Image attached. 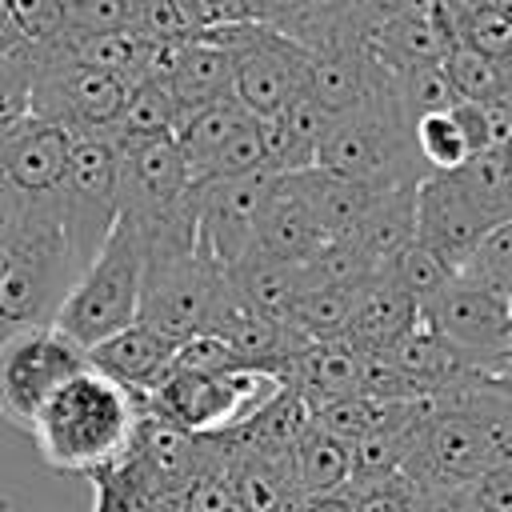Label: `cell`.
Returning <instances> with one entry per match:
<instances>
[{
	"label": "cell",
	"instance_id": "obj_1",
	"mask_svg": "<svg viewBox=\"0 0 512 512\" xmlns=\"http://www.w3.org/2000/svg\"><path fill=\"white\" fill-rule=\"evenodd\" d=\"M140 416L144 396L128 392L88 364L40 408L28 432L48 468L92 480L132 452Z\"/></svg>",
	"mask_w": 512,
	"mask_h": 512
},
{
	"label": "cell",
	"instance_id": "obj_2",
	"mask_svg": "<svg viewBox=\"0 0 512 512\" xmlns=\"http://www.w3.org/2000/svg\"><path fill=\"white\" fill-rule=\"evenodd\" d=\"M84 268L64 236L60 196L36 200L28 228L0 248V336L56 324Z\"/></svg>",
	"mask_w": 512,
	"mask_h": 512
},
{
	"label": "cell",
	"instance_id": "obj_3",
	"mask_svg": "<svg viewBox=\"0 0 512 512\" xmlns=\"http://www.w3.org/2000/svg\"><path fill=\"white\" fill-rule=\"evenodd\" d=\"M144 260L148 244L144 232L132 220H116L100 252L88 260L80 272L76 288L68 292L56 328L76 340L84 352L96 348L100 340L132 328L140 320V292H144Z\"/></svg>",
	"mask_w": 512,
	"mask_h": 512
},
{
	"label": "cell",
	"instance_id": "obj_4",
	"mask_svg": "<svg viewBox=\"0 0 512 512\" xmlns=\"http://www.w3.org/2000/svg\"><path fill=\"white\" fill-rule=\"evenodd\" d=\"M144 244H148V260H144L140 324L156 328L176 344L208 332L224 284V268L212 264L192 236H160Z\"/></svg>",
	"mask_w": 512,
	"mask_h": 512
},
{
	"label": "cell",
	"instance_id": "obj_5",
	"mask_svg": "<svg viewBox=\"0 0 512 512\" xmlns=\"http://www.w3.org/2000/svg\"><path fill=\"white\" fill-rule=\"evenodd\" d=\"M88 368V352L68 340L56 324L0 336V412L32 428L40 408Z\"/></svg>",
	"mask_w": 512,
	"mask_h": 512
},
{
	"label": "cell",
	"instance_id": "obj_6",
	"mask_svg": "<svg viewBox=\"0 0 512 512\" xmlns=\"http://www.w3.org/2000/svg\"><path fill=\"white\" fill-rule=\"evenodd\" d=\"M128 80L96 72L60 48H40V68H36V88H32V116L48 120L72 136H112L124 100H128Z\"/></svg>",
	"mask_w": 512,
	"mask_h": 512
},
{
	"label": "cell",
	"instance_id": "obj_7",
	"mask_svg": "<svg viewBox=\"0 0 512 512\" xmlns=\"http://www.w3.org/2000/svg\"><path fill=\"white\" fill-rule=\"evenodd\" d=\"M120 148L112 136H76L60 188L64 236L88 264L120 220Z\"/></svg>",
	"mask_w": 512,
	"mask_h": 512
},
{
	"label": "cell",
	"instance_id": "obj_8",
	"mask_svg": "<svg viewBox=\"0 0 512 512\" xmlns=\"http://www.w3.org/2000/svg\"><path fill=\"white\" fill-rule=\"evenodd\" d=\"M420 320L440 340H448L468 360H476L480 376L512 348V308H508V296L492 292L484 284H472L464 276H456L440 296H432L420 308Z\"/></svg>",
	"mask_w": 512,
	"mask_h": 512
},
{
	"label": "cell",
	"instance_id": "obj_9",
	"mask_svg": "<svg viewBox=\"0 0 512 512\" xmlns=\"http://www.w3.org/2000/svg\"><path fill=\"white\" fill-rule=\"evenodd\" d=\"M276 180H280L276 172H256V176L196 184V244L224 272L236 268L256 248V228Z\"/></svg>",
	"mask_w": 512,
	"mask_h": 512
},
{
	"label": "cell",
	"instance_id": "obj_10",
	"mask_svg": "<svg viewBox=\"0 0 512 512\" xmlns=\"http://www.w3.org/2000/svg\"><path fill=\"white\" fill-rule=\"evenodd\" d=\"M496 224L480 212V204L464 192V184L448 172V176H424L416 184V240L436 252L452 272H460L480 240L492 232Z\"/></svg>",
	"mask_w": 512,
	"mask_h": 512
},
{
	"label": "cell",
	"instance_id": "obj_11",
	"mask_svg": "<svg viewBox=\"0 0 512 512\" xmlns=\"http://www.w3.org/2000/svg\"><path fill=\"white\" fill-rule=\"evenodd\" d=\"M72 132L48 124V120H36L28 116L20 124V136L16 144L8 148L4 164H0V176L24 192L28 200H44V196H60L64 188V176H68V156H72Z\"/></svg>",
	"mask_w": 512,
	"mask_h": 512
},
{
	"label": "cell",
	"instance_id": "obj_12",
	"mask_svg": "<svg viewBox=\"0 0 512 512\" xmlns=\"http://www.w3.org/2000/svg\"><path fill=\"white\" fill-rule=\"evenodd\" d=\"M220 444H224V472L236 512H296L304 496L292 472V452L280 456V452L236 448L228 436H220Z\"/></svg>",
	"mask_w": 512,
	"mask_h": 512
},
{
	"label": "cell",
	"instance_id": "obj_13",
	"mask_svg": "<svg viewBox=\"0 0 512 512\" xmlns=\"http://www.w3.org/2000/svg\"><path fill=\"white\" fill-rule=\"evenodd\" d=\"M176 348H180L176 340H168L156 328L136 320L132 328H124V332L100 340L96 348H88V364L96 372H104L108 380L124 384L128 392L148 396L168 376V368L176 360Z\"/></svg>",
	"mask_w": 512,
	"mask_h": 512
},
{
	"label": "cell",
	"instance_id": "obj_14",
	"mask_svg": "<svg viewBox=\"0 0 512 512\" xmlns=\"http://www.w3.org/2000/svg\"><path fill=\"white\" fill-rule=\"evenodd\" d=\"M364 364L368 352H360L352 340H320L308 344L292 364H288V384L304 396V404L312 408V416L336 400L360 396L364 388Z\"/></svg>",
	"mask_w": 512,
	"mask_h": 512
},
{
	"label": "cell",
	"instance_id": "obj_15",
	"mask_svg": "<svg viewBox=\"0 0 512 512\" xmlns=\"http://www.w3.org/2000/svg\"><path fill=\"white\" fill-rule=\"evenodd\" d=\"M324 244L328 240H324V232H320L300 184L292 176H280L272 196H268V204H264L260 228H256V252H268V256L288 260V264H304Z\"/></svg>",
	"mask_w": 512,
	"mask_h": 512
},
{
	"label": "cell",
	"instance_id": "obj_16",
	"mask_svg": "<svg viewBox=\"0 0 512 512\" xmlns=\"http://www.w3.org/2000/svg\"><path fill=\"white\" fill-rule=\"evenodd\" d=\"M416 324H420V304L380 268L372 280H364L344 340H352L360 352H384Z\"/></svg>",
	"mask_w": 512,
	"mask_h": 512
},
{
	"label": "cell",
	"instance_id": "obj_17",
	"mask_svg": "<svg viewBox=\"0 0 512 512\" xmlns=\"http://www.w3.org/2000/svg\"><path fill=\"white\" fill-rule=\"evenodd\" d=\"M292 180L300 184V192H304V200H308V208H312L328 244L360 236L376 192H368V188H360V184H352V180H344L328 168H308V172H296Z\"/></svg>",
	"mask_w": 512,
	"mask_h": 512
},
{
	"label": "cell",
	"instance_id": "obj_18",
	"mask_svg": "<svg viewBox=\"0 0 512 512\" xmlns=\"http://www.w3.org/2000/svg\"><path fill=\"white\" fill-rule=\"evenodd\" d=\"M172 92L180 100L184 112H196L204 104H216V100H228L232 96V84H236V64L224 48H216L212 40L204 36H192L184 40L180 48V64L172 72Z\"/></svg>",
	"mask_w": 512,
	"mask_h": 512
},
{
	"label": "cell",
	"instance_id": "obj_19",
	"mask_svg": "<svg viewBox=\"0 0 512 512\" xmlns=\"http://www.w3.org/2000/svg\"><path fill=\"white\" fill-rule=\"evenodd\" d=\"M228 276H232V284L240 288V296H244L256 312H264V316H272V320H288L296 296L304 292V288H300V264L276 260V256L256 252V248H252L236 268H228Z\"/></svg>",
	"mask_w": 512,
	"mask_h": 512
},
{
	"label": "cell",
	"instance_id": "obj_20",
	"mask_svg": "<svg viewBox=\"0 0 512 512\" xmlns=\"http://www.w3.org/2000/svg\"><path fill=\"white\" fill-rule=\"evenodd\" d=\"M252 120H256V116H252L236 96L216 100V104H204V108H196V112H184L180 124H176V132H172V140H176V148L184 152V160H188V168H192V180H196V168L208 164V160H212L236 132H244Z\"/></svg>",
	"mask_w": 512,
	"mask_h": 512
},
{
	"label": "cell",
	"instance_id": "obj_21",
	"mask_svg": "<svg viewBox=\"0 0 512 512\" xmlns=\"http://www.w3.org/2000/svg\"><path fill=\"white\" fill-rule=\"evenodd\" d=\"M292 472L300 496H332L352 484V444L328 436L324 428H308L292 448Z\"/></svg>",
	"mask_w": 512,
	"mask_h": 512
},
{
	"label": "cell",
	"instance_id": "obj_22",
	"mask_svg": "<svg viewBox=\"0 0 512 512\" xmlns=\"http://www.w3.org/2000/svg\"><path fill=\"white\" fill-rule=\"evenodd\" d=\"M356 244L384 268L392 264L408 244H416V188L376 192L372 212L356 236Z\"/></svg>",
	"mask_w": 512,
	"mask_h": 512
},
{
	"label": "cell",
	"instance_id": "obj_23",
	"mask_svg": "<svg viewBox=\"0 0 512 512\" xmlns=\"http://www.w3.org/2000/svg\"><path fill=\"white\" fill-rule=\"evenodd\" d=\"M180 116H184V108H180L172 84L136 80L128 88L124 112H120V120L112 128V140H160V136H172Z\"/></svg>",
	"mask_w": 512,
	"mask_h": 512
},
{
	"label": "cell",
	"instance_id": "obj_24",
	"mask_svg": "<svg viewBox=\"0 0 512 512\" xmlns=\"http://www.w3.org/2000/svg\"><path fill=\"white\" fill-rule=\"evenodd\" d=\"M440 64L464 104H512V68L508 64L480 56L464 44H452Z\"/></svg>",
	"mask_w": 512,
	"mask_h": 512
},
{
	"label": "cell",
	"instance_id": "obj_25",
	"mask_svg": "<svg viewBox=\"0 0 512 512\" xmlns=\"http://www.w3.org/2000/svg\"><path fill=\"white\" fill-rule=\"evenodd\" d=\"M412 140H416V152H420V164L428 168V176H448V172H460L476 148L464 132V124L456 120V108L448 112H428L412 124Z\"/></svg>",
	"mask_w": 512,
	"mask_h": 512
},
{
	"label": "cell",
	"instance_id": "obj_26",
	"mask_svg": "<svg viewBox=\"0 0 512 512\" xmlns=\"http://www.w3.org/2000/svg\"><path fill=\"white\" fill-rule=\"evenodd\" d=\"M388 72H392V92H396V100H400V108L412 124L428 112H448V108L460 104V96H456L440 60L400 64V68H388Z\"/></svg>",
	"mask_w": 512,
	"mask_h": 512
},
{
	"label": "cell",
	"instance_id": "obj_27",
	"mask_svg": "<svg viewBox=\"0 0 512 512\" xmlns=\"http://www.w3.org/2000/svg\"><path fill=\"white\" fill-rule=\"evenodd\" d=\"M464 192L480 204V212L492 220V224H508L512 220V168H508V156L504 148H488V152H476L460 172H452Z\"/></svg>",
	"mask_w": 512,
	"mask_h": 512
},
{
	"label": "cell",
	"instance_id": "obj_28",
	"mask_svg": "<svg viewBox=\"0 0 512 512\" xmlns=\"http://www.w3.org/2000/svg\"><path fill=\"white\" fill-rule=\"evenodd\" d=\"M36 68H40V48L16 36H0V120L32 116Z\"/></svg>",
	"mask_w": 512,
	"mask_h": 512
},
{
	"label": "cell",
	"instance_id": "obj_29",
	"mask_svg": "<svg viewBox=\"0 0 512 512\" xmlns=\"http://www.w3.org/2000/svg\"><path fill=\"white\" fill-rule=\"evenodd\" d=\"M68 12L60 0H0V36H16L32 48H48L64 36Z\"/></svg>",
	"mask_w": 512,
	"mask_h": 512
},
{
	"label": "cell",
	"instance_id": "obj_30",
	"mask_svg": "<svg viewBox=\"0 0 512 512\" xmlns=\"http://www.w3.org/2000/svg\"><path fill=\"white\" fill-rule=\"evenodd\" d=\"M384 272H388V276H392V280H396L420 308H424L432 296H440V292L456 280V272H452L436 252H428L420 240L408 244L392 264H384Z\"/></svg>",
	"mask_w": 512,
	"mask_h": 512
},
{
	"label": "cell",
	"instance_id": "obj_31",
	"mask_svg": "<svg viewBox=\"0 0 512 512\" xmlns=\"http://www.w3.org/2000/svg\"><path fill=\"white\" fill-rule=\"evenodd\" d=\"M456 276H464V280H472V284H484V288L508 296V292H512V220H508V224H496V228L480 240L476 256H472Z\"/></svg>",
	"mask_w": 512,
	"mask_h": 512
},
{
	"label": "cell",
	"instance_id": "obj_32",
	"mask_svg": "<svg viewBox=\"0 0 512 512\" xmlns=\"http://www.w3.org/2000/svg\"><path fill=\"white\" fill-rule=\"evenodd\" d=\"M352 512H416L420 488L408 476H384V480H364L348 484Z\"/></svg>",
	"mask_w": 512,
	"mask_h": 512
},
{
	"label": "cell",
	"instance_id": "obj_33",
	"mask_svg": "<svg viewBox=\"0 0 512 512\" xmlns=\"http://www.w3.org/2000/svg\"><path fill=\"white\" fill-rule=\"evenodd\" d=\"M468 512H512V460L492 464L484 476L460 488Z\"/></svg>",
	"mask_w": 512,
	"mask_h": 512
},
{
	"label": "cell",
	"instance_id": "obj_34",
	"mask_svg": "<svg viewBox=\"0 0 512 512\" xmlns=\"http://www.w3.org/2000/svg\"><path fill=\"white\" fill-rule=\"evenodd\" d=\"M32 208H36V200H28L24 192H16V188L0 176V248L12 244V240L28 228Z\"/></svg>",
	"mask_w": 512,
	"mask_h": 512
},
{
	"label": "cell",
	"instance_id": "obj_35",
	"mask_svg": "<svg viewBox=\"0 0 512 512\" xmlns=\"http://www.w3.org/2000/svg\"><path fill=\"white\" fill-rule=\"evenodd\" d=\"M416 512H468L460 488H420Z\"/></svg>",
	"mask_w": 512,
	"mask_h": 512
},
{
	"label": "cell",
	"instance_id": "obj_36",
	"mask_svg": "<svg viewBox=\"0 0 512 512\" xmlns=\"http://www.w3.org/2000/svg\"><path fill=\"white\" fill-rule=\"evenodd\" d=\"M476 388H484V392H496V396H512V348L476 380Z\"/></svg>",
	"mask_w": 512,
	"mask_h": 512
},
{
	"label": "cell",
	"instance_id": "obj_37",
	"mask_svg": "<svg viewBox=\"0 0 512 512\" xmlns=\"http://www.w3.org/2000/svg\"><path fill=\"white\" fill-rule=\"evenodd\" d=\"M296 512H352L348 492H332V496H304L296 504Z\"/></svg>",
	"mask_w": 512,
	"mask_h": 512
},
{
	"label": "cell",
	"instance_id": "obj_38",
	"mask_svg": "<svg viewBox=\"0 0 512 512\" xmlns=\"http://www.w3.org/2000/svg\"><path fill=\"white\" fill-rule=\"evenodd\" d=\"M28 120V116H24ZM24 120H0V164H4V156H8V148L16 144V136H20V124Z\"/></svg>",
	"mask_w": 512,
	"mask_h": 512
},
{
	"label": "cell",
	"instance_id": "obj_39",
	"mask_svg": "<svg viewBox=\"0 0 512 512\" xmlns=\"http://www.w3.org/2000/svg\"><path fill=\"white\" fill-rule=\"evenodd\" d=\"M60 4H64V12H76V8H80V4H88V0H60Z\"/></svg>",
	"mask_w": 512,
	"mask_h": 512
},
{
	"label": "cell",
	"instance_id": "obj_40",
	"mask_svg": "<svg viewBox=\"0 0 512 512\" xmlns=\"http://www.w3.org/2000/svg\"><path fill=\"white\" fill-rule=\"evenodd\" d=\"M508 308H512V292H508Z\"/></svg>",
	"mask_w": 512,
	"mask_h": 512
}]
</instances>
